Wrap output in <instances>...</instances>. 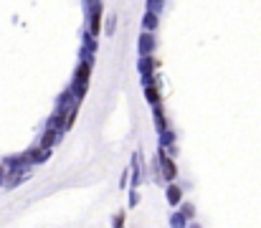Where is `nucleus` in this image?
I'll return each mask as SVG.
<instances>
[{
	"label": "nucleus",
	"instance_id": "nucleus-1",
	"mask_svg": "<svg viewBox=\"0 0 261 228\" xmlns=\"http://www.w3.org/2000/svg\"><path fill=\"white\" fill-rule=\"evenodd\" d=\"M163 167L168 170V178H175V167H173V162H170V160H165V157H163Z\"/></svg>",
	"mask_w": 261,
	"mask_h": 228
}]
</instances>
